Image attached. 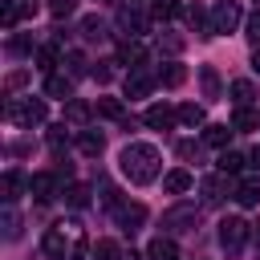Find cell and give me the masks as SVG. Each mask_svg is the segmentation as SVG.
I'll use <instances>...</instances> for the list:
<instances>
[{
	"mask_svg": "<svg viewBox=\"0 0 260 260\" xmlns=\"http://www.w3.org/2000/svg\"><path fill=\"white\" fill-rule=\"evenodd\" d=\"M118 167L134 187H146V183L158 179V150L150 142H126L122 154H118Z\"/></svg>",
	"mask_w": 260,
	"mask_h": 260,
	"instance_id": "1",
	"label": "cell"
},
{
	"mask_svg": "<svg viewBox=\"0 0 260 260\" xmlns=\"http://www.w3.org/2000/svg\"><path fill=\"white\" fill-rule=\"evenodd\" d=\"M45 256L49 260H81L85 256V236H81V223L77 219H61L45 232Z\"/></svg>",
	"mask_w": 260,
	"mask_h": 260,
	"instance_id": "2",
	"label": "cell"
},
{
	"mask_svg": "<svg viewBox=\"0 0 260 260\" xmlns=\"http://www.w3.org/2000/svg\"><path fill=\"white\" fill-rule=\"evenodd\" d=\"M45 102L41 98H24V102H8V110H4V118L12 122V126H24V130H32V126H41L45 122Z\"/></svg>",
	"mask_w": 260,
	"mask_h": 260,
	"instance_id": "3",
	"label": "cell"
},
{
	"mask_svg": "<svg viewBox=\"0 0 260 260\" xmlns=\"http://www.w3.org/2000/svg\"><path fill=\"white\" fill-rule=\"evenodd\" d=\"M244 240H248V223H244L240 215H228V219L219 223V248H223L228 256H236V252L244 248Z\"/></svg>",
	"mask_w": 260,
	"mask_h": 260,
	"instance_id": "4",
	"label": "cell"
},
{
	"mask_svg": "<svg viewBox=\"0 0 260 260\" xmlns=\"http://www.w3.org/2000/svg\"><path fill=\"white\" fill-rule=\"evenodd\" d=\"M240 24V4L236 0H219L215 8H211V37L215 32H232Z\"/></svg>",
	"mask_w": 260,
	"mask_h": 260,
	"instance_id": "5",
	"label": "cell"
},
{
	"mask_svg": "<svg viewBox=\"0 0 260 260\" xmlns=\"http://www.w3.org/2000/svg\"><path fill=\"white\" fill-rule=\"evenodd\" d=\"M199 223V211L191 207V203H179V207H171L167 215H162V228L167 232H191Z\"/></svg>",
	"mask_w": 260,
	"mask_h": 260,
	"instance_id": "6",
	"label": "cell"
},
{
	"mask_svg": "<svg viewBox=\"0 0 260 260\" xmlns=\"http://www.w3.org/2000/svg\"><path fill=\"white\" fill-rule=\"evenodd\" d=\"M199 191H203V203H223L228 195H232V179L219 171V175H207L203 183H199Z\"/></svg>",
	"mask_w": 260,
	"mask_h": 260,
	"instance_id": "7",
	"label": "cell"
},
{
	"mask_svg": "<svg viewBox=\"0 0 260 260\" xmlns=\"http://www.w3.org/2000/svg\"><path fill=\"white\" fill-rule=\"evenodd\" d=\"M114 219H118V228H122V232H130V236H134V232H138V223L146 219V207H142V203H118V207H114Z\"/></svg>",
	"mask_w": 260,
	"mask_h": 260,
	"instance_id": "8",
	"label": "cell"
},
{
	"mask_svg": "<svg viewBox=\"0 0 260 260\" xmlns=\"http://www.w3.org/2000/svg\"><path fill=\"white\" fill-rule=\"evenodd\" d=\"M28 195H32L37 203H49V199L57 195V175H49V171H37V175L28 179Z\"/></svg>",
	"mask_w": 260,
	"mask_h": 260,
	"instance_id": "9",
	"label": "cell"
},
{
	"mask_svg": "<svg viewBox=\"0 0 260 260\" xmlns=\"http://www.w3.org/2000/svg\"><path fill=\"white\" fill-rule=\"evenodd\" d=\"M154 81H158V77H150V73H142V69H130V73H126V98H130V102L146 98V93L154 89Z\"/></svg>",
	"mask_w": 260,
	"mask_h": 260,
	"instance_id": "10",
	"label": "cell"
},
{
	"mask_svg": "<svg viewBox=\"0 0 260 260\" xmlns=\"http://www.w3.org/2000/svg\"><path fill=\"white\" fill-rule=\"evenodd\" d=\"M142 122H146L150 130H171V126L179 122V110H171V106H150V110L142 114Z\"/></svg>",
	"mask_w": 260,
	"mask_h": 260,
	"instance_id": "11",
	"label": "cell"
},
{
	"mask_svg": "<svg viewBox=\"0 0 260 260\" xmlns=\"http://www.w3.org/2000/svg\"><path fill=\"white\" fill-rule=\"evenodd\" d=\"M0 191H4V203L12 207L24 191H28V179L20 175V171H4V179H0Z\"/></svg>",
	"mask_w": 260,
	"mask_h": 260,
	"instance_id": "12",
	"label": "cell"
},
{
	"mask_svg": "<svg viewBox=\"0 0 260 260\" xmlns=\"http://www.w3.org/2000/svg\"><path fill=\"white\" fill-rule=\"evenodd\" d=\"M146 260H179V244L171 236H154L146 244Z\"/></svg>",
	"mask_w": 260,
	"mask_h": 260,
	"instance_id": "13",
	"label": "cell"
},
{
	"mask_svg": "<svg viewBox=\"0 0 260 260\" xmlns=\"http://www.w3.org/2000/svg\"><path fill=\"white\" fill-rule=\"evenodd\" d=\"M45 93H49V98H61V102H73V77H65V73H49Z\"/></svg>",
	"mask_w": 260,
	"mask_h": 260,
	"instance_id": "14",
	"label": "cell"
},
{
	"mask_svg": "<svg viewBox=\"0 0 260 260\" xmlns=\"http://www.w3.org/2000/svg\"><path fill=\"white\" fill-rule=\"evenodd\" d=\"M162 191H167V195L191 191V171H183V167H179V171H167V175H162Z\"/></svg>",
	"mask_w": 260,
	"mask_h": 260,
	"instance_id": "15",
	"label": "cell"
},
{
	"mask_svg": "<svg viewBox=\"0 0 260 260\" xmlns=\"http://www.w3.org/2000/svg\"><path fill=\"white\" fill-rule=\"evenodd\" d=\"M118 28H122V32H130V37H138V32L146 28V20H142L130 4H122V8H118Z\"/></svg>",
	"mask_w": 260,
	"mask_h": 260,
	"instance_id": "16",
	"label": "cell"
},
{
	"mask_svg": "<svg viewBox=\"0 0 260 260\" xmlns=\"http://www.w3.org/2000/svg\"><path fill=\"white\" fill-rule=\"evenodd\" d=\"M187 81V69L179 65V61H167L162 69H158V85H167V89H179Z\"/></svg>",
	"mask_w": 260,
	"mask_h": 260,
	"instance_id": "17",
	"label": "cell"
},
{
	"mask_svg": "<svg viewBox=\"0 0 260 260\" xmlns=\"http://www.w3.org/2000/svg\"><path fill=\"white\" fill-rule=\"evenodd\" d=\"M77 150L89 154V158H98V154L106 150V138H102L98 130H81V134H77Z\"/></svg>",
	"mask_w": 260,
	"mask_h": 260,
	"instance_id": "18",
	"label": "cell"
},
{
	"mask_svg": "<svg viewBox=\"0 0 260 260\" xmlns=\"http://www.w3.org/2000/svg\"><path fill=\"white\" fill-rule=\"evenodd\" d=\"M236 203H240V207H256V203H260V179H244V183L236 187Z\"/></svg>",
	"mask_w": 260,
	"mask_h": 260,
	"instance_id": "19",
	"label": "cell"
},
{
	"mask_svg": "<svg viewBox=\"0 0 260 260\" xmlns=\"http://www.w3.org/2000/svg\"><path fill=\"white\" fill-rule=\"evenodd\" d=\"M199 81H203V98L215 102V98H219V73H215L211 65H199Z\"/></svg>",
	"mask_w": 260,
	"mask_h": 260,
	"instance_id": "20",
	"label": "cell"
},
{
	"mask_svg": "<svg viewBox=\"0 0 260 260\" xmlns=\"http://www.w3.org/2000/svg\"><path fill=\"white\" fill-rule=\"evenodd\" d=\"M122 61H126L130 69H142V65H146V49H142L138 41H126V45H122Z\"/></svg>",
	"mask_w": 260,
	"mask_h": 260,
	"instance_id": "21",
	"label": "cell"
},
{
	"mask_svg": "<svg viewBox=\"0 0 260 260\" xmlns=\"http://www.w3.org/2000/svg\"><path fill=\"white\" fill-rule=\"evenodd\" d=\"M232 130H260V118H256L248 106H240V110L232 114Z\"/></svg>",
	"mask_w": 260,
	"mask_h": 260,
	"instance_id": "22",
	"label": "cell"
},
{
	"mask_svg": "<svg viewBox=\"0 0 260 260\" xmlns=\"http://www.w3.org/2000/svg\"><path fill=\"white\" fill-rule=\"evenodd\" d=\"M232 134H236L232 126H219V122H215V126H207V130H203V142H207V146H228V138H232Z\"/></svg>",
	"mask_w": 260,
	"mask_h": 260,
	"instance_id": "23",
	"label": "cell"
},
{
	"mask_svg": "<svg viewBox=\"0 0 260 260\" xmlns=\"http://www.w3.org/2000/svg\"><path fill=\"white\" fill-rule=\"evenodd\" d=\"M89 260H122V252H118L114 240H98V244L89 248Z\"/></svg>",
	"mask_w": 260,
	"mask_h": 260,
	"instance_id": "24",
	"label": "cell"
},
{
	"mask_svg": "<svg viewBox=\"0 0 260 260\" xmlns=\"http://www.w3.org/2000/svg\"><path fill=\"white\" fill-rule=\"evenodd\" d=\"M98 114H102V118H114V122H118V118H126V106H122L118 98H98Z\"/></svg>",
	"mask_w": 260,
	"mask_h": 260,
	"instance_id": "25",
	"label": "cell"
},
{
	"mask_svg": "<svg viewBox=\"0 0 260 260\" xmlns=\"http://www.w3.org/2000/svg\"><path fill=\"white\" fill-rule=\"evenodd\" d=\"M179 122H183V126H203V106L183 102V106H179Z\"/></svg>",
	"mask_w": 260,
	"mask_h": 260,
	"instance_id": "26",
	"label": "cell"
},
{
	"mask_svg": "<svg viewBox=\"0 0 260 260\" xmlns=\"http://www.w3.org/2000/svg\"><path fill=\"white\" fill-rule=\"evenodd\" d=\"M244 162H248V158H244V154H236V150H223V154H219V171H223V175H240V171H244Z\"/></svg>",
	"mask_w": 260,
	"mask_h": 260,
	"instance_id": "27",
	"label": "cell"
},
{
	"mask_svg": "<svg viewBox=\"0 0 260 260\" xmlns=\"http://www.w3.org/2000/svg\"><path fill=\"white\" fill-rule=\"evenodd\" d=\"M183 8L175 4V0H150V16L154 20H171V16H179Z\"/></svg>",
	"mask_w": 260,
	"mask_h": 260,
	"instance_id": "28",
	"label": "cell"
},
{
	"mask_svg": "<svg viewBox=\"0 0 260 260\" xmlns=\"http://www.w3.org/2000/svg\"><path fill=\"white\" fill-rule=\"evenodd\" d=\"M81 37H85V41L106 37V20H102V16H85V20H81Z\"/></svg>",
	"mask_w": 260,
	"mask_h": 260,
	"instance_id": "29",
	"label": "cell"
},
{
	"mask_svg": "<svg viewBox=\"0 0 260 260\" xmlns=\"http://www.w3.org/2000/svg\"><path fill=\"white\" fill-rule=\"evenodd\" d=\"M65 118H69L73 126H81V122H89V106L73 98V102H65Z\"/></svg>",
	"mask_w": 260,
	"mask_h": 260,
	"instance_id": "30",
	"label": "cell"
},
{
	"mask_svg": "<svg viewBox=\"0 0 260 260\" xmlns=\"http://www.w3.org/2000/svg\"><path fill=\"white\" fill-rule=\"evenodd\" d=\"M252 98H256L252 81H232V102H236V106H248Z\"/></svg>",
	"mask_w": 260,
	"mask_h": 260,
	"instance_id": "31",
	"label": "cell"
},
{
	"mask_svg": "<svg viewBox=\"0 0 260 260\" xmlns=\"http://www.w3.org/2000/svg\"><path fill=\"white\" fill-rule=\"evenodd\" d=\"M20 236V215L16 207H4V240H16Z\"/></svg>",
	"mask_w": 260,
	"mask_h": 260,
	"instance_id": "32",
	"label": "cell"
},
{
	"mask_svg": "<svg viewBox=\"0 0 260 260\" xmlns=\"http://www.w3.org/2000/svg\"><path fill=\"white\" fill-rule=\"evenodd\" d=\"M37 65L49 73V69L57 65V45H45V49H37Z\"/></svg>",
	"mask_w": 260,
	"mask_h": 260,
	"instance_id": "33",
	"label": "cell"
},
{
	"mask_svg": "<svg viewBox=\"0 0 260 260\" xmlns=\"http://www.w3.org/2000/svg\"><path fill=\"white\" fill-rule=\"evenodd\" d=\"M65 199H69L73 207H85V203H89V187H81V183H73V187L65 191Z\"/></svg>",
	"mask_w": 260,
	"mask_h": 260,
	"instance_id": "34",
	"label": "cell"
},
{
	"mask_svg": "<svg viewBox=\"0 0 260 260\" xmlns=\"http://www.w3.org/2000/svg\"><path fill=\"white\" fill-rule=\"evenodd\" d=\"M158 49H167V53H179V49H183V37H175V32H158Z\"/></svg>",
	"mask_w": 260,
	"mask_h": 260,
	"instance_id": "35",
	"label": "cell"
},
{
	"mask_svg": "<svg viewBox=\"0 0 260 260\" xmlns=\"http://www.w3.org/2000/svg\"><path fill=\"white\" fill-rule=\"evenodd\" d=\"M65 65H69V73H73V77H81V73H85V57H81V53H65Z\"/></svg>",
	"mask_w": 260,
	"mask_h": 260,
	"instance_id": "36",
	"label": "cell"
},
{
	"mask_svg": "<svg viewBox=\"0 0 260 260\" xmlns=\"http://www.w3.org/2000/svg\"><path fill=\"white\" fill-rule=\"evenodd\" d=\"M73 4H77V0H49V12L61 20V16H69V12H73Z\"/></svg>",
	"mask_w": 260,
	"mask_h": 260,
	"instance_id": "37",
	"label": "cell"
},
{
	"mask_svg": "<svg viewBox=\"0 0 260 260\" xmlns=\"http://www.w3.org/2000/svg\"><path fill=\"white\" fill-rule=\"evenodd\" d=\"M93 77L106 85V81H114V61H98V69H93Z\"/></svg>",
	"mask_w": 260,
	"mask_h": 260,
	"instance_id": "38",
	"label": "cell"
},
{
	"mask_svg": "<svg viewBox=\"0 0 260 260\" xmlns=\"http://www.w3.org/2000/svg\"><path fill=\"white\" fill-rule=\"evenodd\" d=\"M175 150H179V158H187V162H191V158H199V146H195L191 138H183V142H179Z\"/></svg>",
	"mask_w": 260,
	"mask_h": 260,
	"instance_id": "39",
	"label": "cell"
},
{
	"mask_svg": "<svg viewBox=\"0 0 260 260\" xmlns=\"http://www.w3.org/2000/svg\"><path fill=\"white\" fill-rule=\"evenodd\" d=\"M248 41H252V45H260V8L248 16Z\"/></svg>",
	"mask_w": 260,
	"mask_h": 260,
	"instance_id": "40",
	"label": "cell"
},
{
	"mask_svg": "<svg viewBox=\"0 0 260 260\" xmlns=\"http://www.w3.org/2000/svg\"><path fill=\"white\" fill-rule=\"evenodd\" d=\"M61 142H65V126H53V130H49V146L61 150Z\"/></svg>",
	"mask_w": 260,
	"mask_h": 260,
	"instance_id": "41",
	"label": "cell"
},
{
	"mask_svg": "<svg viewBox=\"0 0 260 260\" xmlns=\"http://www.w3.org/2000/svg\"><path fill=\"white\" fill-rule=\"evenodd\" d=\"M8 49H12V53H28L32 45H28V37H12V41H8Z\"/></svg>",
	"mask_w": 260,
	"mask_h": 260,
	"instance_id": "42",
	"label": "cell"
},
{
	"mask_svg": "<svg viewBox=\"0 0 260 260\" xmlns=\"http://www.w3.org/2000/svg\"><path fill=\"white\" fill-rule=\"evenodd\" d=\"M248 162H252V167H256V171H260V146H256V150H252V154H248Z\"/></svg>",
	"mask_w": 260,
	"mask_h": 260,
	"instance_id": "43",
	"label": "cell"
},
{
	"mask_svg": "<svg viewBox=\"0 0 260 260\" xmlns=\"http://www.w3.org/2000/svg\"><path fill=\"white\" fill-rule=\"evenodd\" d=\"M252 69H256V73H260V49H256V53H252Z\"/></svg>",
	"mask_w": 260,
	"mask_h": 260,
	"instance_id": "44",
	"label": "cell"
},
{
	"mask_svg": "<svg viewBox=\"0 0 260 260\" xmlns=\"http://www.w3.org/2000/svg\"><path fill=\"white\" fill-rule=\"evenodd\" d=\"M126 4H150V0H126Z\"/></svg>",
	"mask_w": 260,
	"mask_h": 260,
	"instance_id": "45",
	"label": "cell"
},
{
	"mask_svg": "<svg viewBox=\"0 0 260 260\" xmlns=\"http://www.w3.org/2000/svg\"><path fill=\"white\" fill-rule=\"evenodd\" d=\"M256 240H260V223H256Z\"/></svg>",
	"mask_w": 260,
	"mask_h": 260,
	"instance_id": "46",
	"label": "cell"
},
{
	"mask_svg": "<svg viewBox=\"0 0 260 260\" xmlns=\"http://www.w3.org/2000/svg\"><path fill=\"white\" fill-rule=\"evenodd\" d=\"M126 260H138V256H134V252H130V256H126Z\"/></svg>",
	"mask_w": 260,
	"mask_h": 260,
	"instance_id": "47",
	"label": "cell"
},
{
	"mask_svg": "<svg viewBox=\"0 0 260 260\" xmlns=\"http://www.w3.org/2000/svg\"><path fill=\"white\" fill-rule=\"evenodd\" d=\"M256 4H260V0H256Z\"/></svg>",
	"mask_w": 260,
	"mask_h": 260,
	"instance_id": "48",
	"label": "cell"
}]
</instances>
